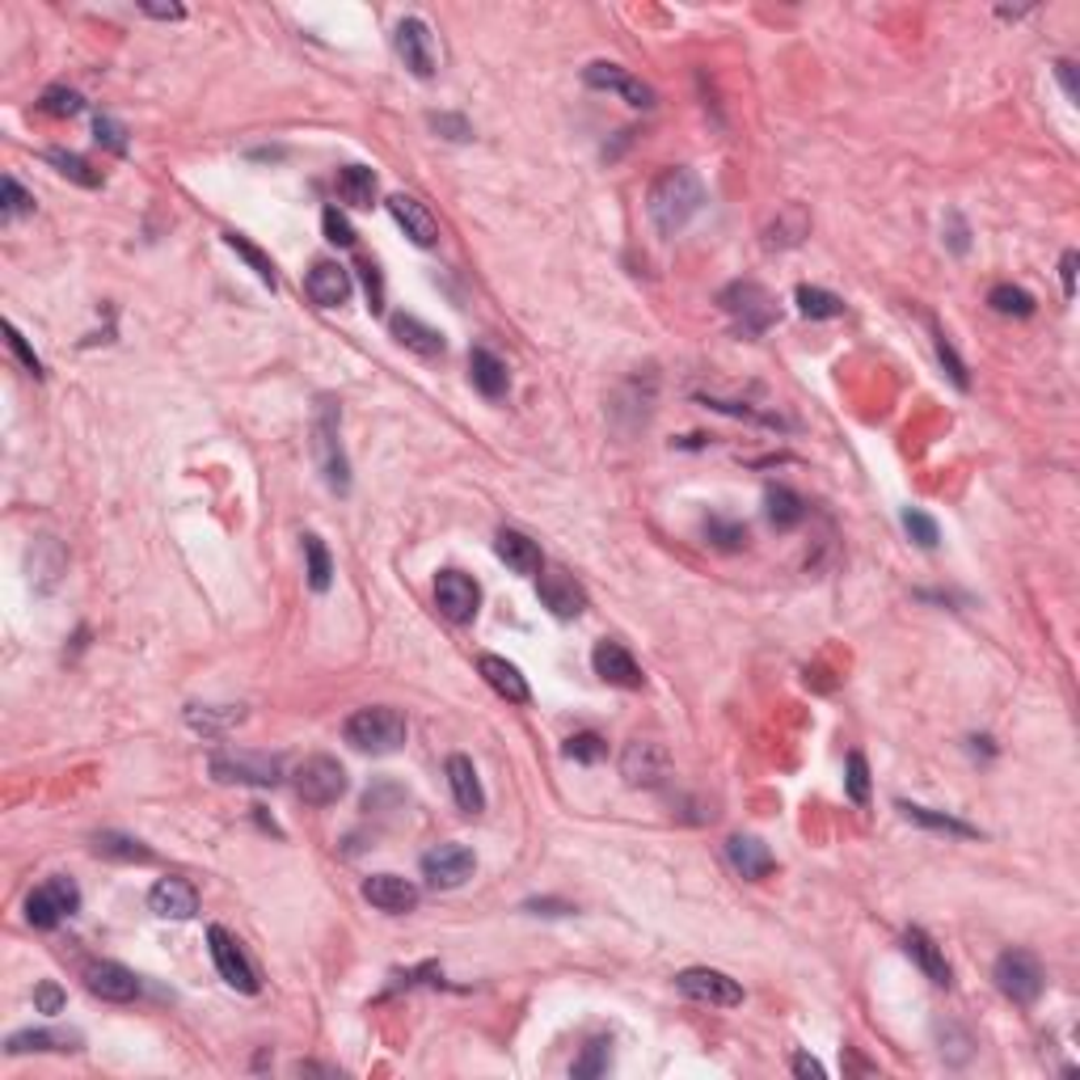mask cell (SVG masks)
Instances as JSON below:
<instances>
[{"label": "cell", "instance_id": "1", "mask_svg": "<svg viewBox=\"0 0 1080 1080\" xmlns=\"http://www.w3.org/2000/svg\"><path fill=\"white\" fill-rule=\"evenodd\" d=\"M700 208H705V182L684 165L663 170L646 191V215H650L658 236L684 233L700 215Z\"/></svg>", "mask_w": 1080, "mask_h": 1080}, {"label": "cell", "instance_id": "2", "mask_svg": "<svg viewBox=\"0 0 1080 1080\" xmlns=\"http://www.w3.org/2000/svg\"><path fill=\"white\" fill-rule=\"evenodd\" d=\"M346 743L355 751H367V756H393L397 747L405 743V718L388 705H367V709H355L346 726H342Z\"/></svg>", "mask_w": 1080, "mask_h": 1080}, {"label": "cell", "instance_id": "3", "mask_svg": "<svg viewBox=\"0 0 1080 1080\" xmlns=\"http://www.w3.org/2000/svg\"><path fill=\"white\" fill-rule=\"evenodd\" d=\"M718 304L735 317V325H739V334H747V339H760L764 330L777 321V300L768 296V287H760V283H751V279H743V283H730L726 292L718 296Z\"/></svg>", "mask_w": 1080, "mask_h": 1080}, {"label": "cell", "instance_id": "4", "mask_svg": "<svg viewBox=\"0 0 1080 1080\" xmlns=\"http://www.w3.org/2000/svg\"><path fill=\"white\" fill-rule=\"evenodd\" d=\"M996 988L1009 996L1013 1005H1034L1047 988V971L1030 950H1005L996 958Z\"/></svg>", "mask_w": 1080, "mask_h": 1080}, {"label": "cell", "instance_id": "5", "mask_svg": "<svg viewBox=\"0 0 1080 1080\" xmlns=\"http://www.w3.org/2000/svg\"><path fill=\"white\" fill-rule=\"evenodd\" d=\"M292 781H296L300 803H309V806H334L342 794L351 789L346 768H342L334 756H309V760H300L296 773H292Z\"/></svg>", "mask_w": 1080, "mask_h": 1080}, {"label": "cell", "instance_id": "6", "mask_svg": "<svg viewBox=\"0 0 1080 1080\" xmlns=\"http://www.w3.org/2000/svg\"><path fill=\"white\" fill-rule=\"evenodd\" d=\"M77 908H81V890H77V882L64 878V874H55V878H47L43 887L30 890V899H26V920H30L34 929H55V925L68 920Z\"/></svg>", "mask_w": 1080, "mask_h": 1080}, {"label": "cell", "instance_id": "7", "mask_svg": "<svg viewBox=\"0 0 1080 1080\" xmlns=\"http://www.w3.org/2000/svg\"><path fill=\"white\" fill-rule=\"evenodd\" d=\"M279 760L275 756H262V751H215L212 756V777L224 785H258V789H271L279 785Z\"/></svg>", "mask_w": 1080, "mask_h": 1080}, {"label": "cell", "instance_id": "8", "mask_svg": "<svg viewBox=\"0 0 1080 1080\" xmlns=\"http://www.w3.org/2000/svg\"><path fill=\"white\" fill-rule=\"evenodd\" d=\"M317 456H321V473H325V486L334 494H346L351 489V468H346V452L339 444V405L321 402L317 410Z\"/></svg>", "mask_w": 1080, "mask_h": 1080}, {"label": "cell", "instance_id": "9", "mask_svg": "<svg viewBox=\"0 0 1080 1080\" xmlns=\"http://www.w3.org/2000/svg\"><path fill=\"white\" fill-rule=\"evenodd\" d=\"M208 946H212V962H215V971H220V979H224L229 988H236V992L254 996L258 971H254V962L245 958V950H241V941H236L233 932L212 925V929H208Z\"/></svg>", "mask_w": 1080, "mask_h": 1080}, {"label": "cell", "instance_id": "10", "mask_svg": "<svg viewBox=\"0 0 1080 1080\" xmlns=\"http://www.w3.org/2000/svg\"><path fill=\"white\" fill-rule=\"evenodd\" d=\"M676 988L688 996V1000H700V1005H718V1009H735V1005H743L739 979H730L726 971H714V967H688V971H679Z\"/></svg>", "mask_w": 1080, "mask_h": 1080}, {"label": "cell", "instance_id": "11", "mask_svg": "<svg viewBox=\"0 0 1080 1080\" xmlns=\"http://www.w3.org/2000/svg\"><path fill=\"white\" fill-rule=\"evenodd\" d=\"M393 47L402 55V64L414 72V77H435L440 68V51H435V34L423 18H402L397 30H393Z\"/></svg>", "mask_w": 1080, "mask_h": 1080}, {"label": "cell", "instance_id": "12", "mask_svg": "<svg viewBox=\"0 0 1080 1080\" xmlns=\"http://www.w3.org/2000/svg\"><path fill=\"white\" fill-rule=\"evenodd\" d=\"M473 869H477V857H473V852H468L465 845H456V840H447V845H435L423 857V878L435 890L465 887L468 878H473Z\"/></svg>", "mask_w": 1080, "mask_h": 1080}, {"label": "cell", "instance_id": "13", "mask_svg": "<svg viewBox=\"0 0 1080 1080\" xmlns=\"http://www.w3.org/2000/svg\"><path fill=\"white\" fill-rule=\"evenodd\" d=\"M672 773V756L667 747L655 739H634L625 751H620V777L629 785H642V789H655V785L667 781Z\"/></svg>", "mask_w": 1080, "mask_h": 1080}, {"label": "cell", "instance_id": "14", "mask_svg": "<svg viewBox=\"0 0 1080 1080\" xmlns=\"http://www.w3.org/2000/svg\"><path fill=\"white\" fill-rule=\"evenodd\" d=\"M435 604H440V613H444L447 620L468 625V620L477 616V608H482V587H477L468 574L444 571L440 578H435Z\"/></svg>", "mask_w": 1080, "mask_h": 1080}, {"label": "cell", "instance_id": "15", "mask_svg": "<svg viewBox=\"0 0 1080 1080\" xmlns=\"http://www.w3.org/2000/svg\"><path fill=\"white\" fill-rule=\"evenodd\" d=\"M583 81H587L592 89H608V93H616L620 102H629V107H637V110L655 107V89L642 85V81H637V77H629L620 64H604V60H595V64H587Z\"/></svg>", "mask_w": 1080, "mask_h": 1080}, {"label": "cell", "instance_id": "16", "mask_svg": "<svg viewBox=\"0 0 1080 1080\" xmlns=\"http://www.w3.org/2000/svg\"><path fill=\"white\" fill-rule=\"evenodd\" d=\"M536 595H541V604L549 608L557 620H574V616H583V608H587V592L574 583V574L566 571H541V578H536Z\"/></svg>", "mask_w": 1080, "mask_h": 1080}, {"label": "cell", "instance_id": "17", "mask_svg": "<svg viewBox=\"0 0 1080 1080\" xmlns=\"http://www.w3.org/2000/svg\"><path fill=\"white\" fill-rule=\"evenodd\" d=\"M363 899L384 916H405L418 908V887L402 874H372L363 882Z\"/></svg>", "mask_w": 1080, "mask_h": 1080}, {"label": "cell", "instance_id": "18", "mask_svg": "<svg viewBox=\"0 0 1080 1080\" xmlns=\"http://www.w3.org/2000/svg\"><path fill=\"white\" fill-rule=\"evenodd\" d=\"M592 667L595 676L604 679V684H613V688H642L646 684V676H642V667H637V658L620 646V642H599L592 650Z\"/></svg>", "mask_w": 1080, "mask_h": 1080}, {"label": "cell", "instance_id": "19", "mask_svg": "<svg viewBox=\"0 0 1080 1080\" xmlns=\"http://www.w3.org/2000/svg\"><path fill=\"white\" fill-rule=\"evenodd\" d=\"M85 983H89V992L110 1000V1005H128V1000L140 996V979H135V971H128L123 962H110V958L89 962Z\"/></svg>", "mask_w": 1080, "mask_h": 1080}, {"label": "cell", "instance_id": "20", "mask_svg": "<svg viewBox=\"0 0 1080 1080\" xmlns=\"http://www.w3.org/2000/svg\"><path fill=\"white\" fill-rule=\"evenodd\" d=\"M388 215L402 224V233L410 236L414 245L431 250V245L440 241V224H435V215L426 212V203H418L414 194H393V199H388Z\"/></svg>", "mask_w": 1080, "mask_h": 1080}, {"label": "cell", "instance_id": "21", "mask_svg": "<svg viewBox=\"0 0 1080 1080\" xmlns=\"http://www.w3.org/2000/svg\"><path fill=\"white\" fill-rule=\"evenodd\" d=\"M494 553H498V562H503L507 571L524 574V578H536V574L545 571L541 545H536L532 536H524V532H515V528H503L498 536H494Z\"/></svg>", "mask_w": 1080, "mask_h": 1080}, {"label": "cell", "instance_id": "22", "mask_svg": "<svg viewBox=\"0 0 1080 1080\" xmlns=\"http://www.w3.org/2000/svg\"><path fill=\"white\" fill-rule=\"evenodd\" d=\"M149 908L161 916V920H191L199 911V890L186 882V878H161L157 887L149 890Z\"/></svg>", "mask_w": 1080, "mask_h": 1080}, {"label": "cell", "instance_id": "23", "mask_svg": "<svg viewBox=\"0 0 1080 1080\" xmlns=\"http://www.w3.org/2000/svg\"><path fill=\"white\" fill-rule=\"evenodd\" d=\"M304 292H309V300L317 309H339V304L351 300V275H346V266H339V262H317L309 271V279H304Z\"/></svg>", "mask_w": 1080, "mask_h": 1080}, {"label": "cell", "instance_id": "24", "mask_svg": "<svg viewBox=\"0 0 1080 1080\" xmlns=\"http://www.w3.org/2000/svg\"><path fill=\"white\" fill-rule=\"evenodd\" d=\"M468 376H473V388L482 393V397H489V402H503L511 388V372L507 363L498 360L494 351H486V346H473L468 351Z\"/></svg>", "mask_w": 1080, "mask_h": 1080}, {"label": "cell", "instance_id": "25", "mask_svg": "<svg viewBox=\"0 0 1080 1080\" xmlns=\"http://www.w3.org/2000/svg\"><path fill=\"white\" fill-rule=\"evenodd\" d=\"M447 785H452V798L465 815H482L486 810V789L477 781V768L468 756H447Z\"/></svg>", "mask_w": 1080, "mask_h": 1080}, {"label": "cell", "instance_id": "26", "mask_svg": "<svg viewBox=\"0 0 1080 1080\" xmlns=\"http://www.w3.org/2000/svg\"><path fill=\"white\" fill-rule=\"evenodd\" d=\"M904 950L916 958V967L925 971V979L929 983H937V988H950V962H946V953H941V946L932 941L925 929H908L904 932Z\"/></svg>", "mask_w": 1080, "mask_h": 1080}, {"label": "cell", "instance_id": "27", "mask_svg": "<svg viewBox=\"0 0 1080 1080\" xmlns=\"http://www.w3.org/2000/svg\"><path fill=\"white\" fill-rule=\"evenodd\" d=\"M477 672H482V679H486L503 700H511V705H524V700H528V679L519 676V667L507 663V658L482 655L477 658Z\"/></svg>", "mask_w": 1080, "mask_h": 1080}, {"label": "cell", "instance_id": "28", "mask_svg": "<svg viewBox=\"0 0 1080 1080\" xmlns=\"http://www.w3.org/2000/svg\"><path fill=\"white\" fill-rule=\"evenodd\" d=\"M393 325V339L402 342L405 351H414V355H423V360H435V355H444L447 342L440 330H431L426 321L410 317V313H397V317L388 321Z\"/></svg>", "mask_w": 1080, "mask_h": 1080}, {"label": "cell", "instance_id": "29", "mask_svg": "<svg viewBox=\"0 0 1080 1080\" xmlns=\"http://www.w3.org/2000/svg\"><path fill=\"white\" fill-rule=\"evenodd\" d=\"M726 857H730V866L739 869L743 878H751V882H760V878H768L773 874V852H768V845L764 840H756V836H730V845H726Z\"/></svg>", "mask_w": 1080, "mask_h": 1080}, {"label": "cell", "instance_id": "30", "mask_svg": "<svg viewBox=\"0 0 1080 1080\" xmlns=\"http://www.w3.org/2000/svg\"><path fill=\"white\" fill-rule=\"evenodd\" d=\"M241 721H245V709H241V705H191V709H186V726L199 730V735H208V739L229 735V730L241 726Z\"/></svg>", "mask_w": 1080, "mask_h": 1080}, {"label": "cell", "instance_id": "31", "mask_svg": "<svg viewBox=\"0 0 1080 1080\" xmlns=\"http://www.w3.org/2000/svg\"><path fill=\"white\" fill-rule=\"evenodd\" d=\"M764 511H768V524L777 532L798 528L806 519V503L803 494H794L789 486H768L764 489Z\"/></svg>", "mask_w": 1080, "mask_h": 1080}, {"label": "cell", "instance_id": "32", "mask_svg": "<svg viewBox=\"0 0 1080 1080\" xmlns=\"http://www.w3.org/2000/svg\"><path fill=\"white\" fill-rule=\"evenodd\" d=\"M376 173L367 165H342L339 170V199L346 208H372L376 203Z\"/></svg>", "mask_w": 1080, "mask_h": 1080}, {"label": "cell", "instance_id": "33", "mask_svg": "<svg viewBox=\"0 0 1080 1080\" xmlns=\"http://www.w3.org/2000/svg\"><path fill=\"white\" fill-rule=\"evenodd\" d=\"M77 1034L64 1030H18V1034L4 1042L9 1056H26V1051H77Z\"/></svg>", "mask_w": 1080, "mask_h": 1080}, {"label": "cell", "instance_id": "34", "mask_svg": "<svg viewBox=\"0 0 1080 1080\" xmlns=\"http://www.w3.org/2000/svg\"><path fill=\"white\" fill-rule=\"evenodd\" d=\"M899 810H904V819H911V824L929 827V831H946V836H979L971 824H962V819H953V815H941V810H929V806H916V803H899Z\"/></svg>", "mask_w": 1080, "mask_h": 1080}, {"label": "cell", "instance_id": "35", "mask_svg": "<svg viewBox=\"0 0 1080 1080\" xmlns=\"http://www.w3.org/2000/svg\"><path fill=\"white\" fill-rule=\"evenodd\" d=\"M798 313L810 321H827V317H840L845 313V300L836 296V292H824V287H810V283H803L798 287Z\"/></svg>", "mask_w": 1080, "mask_h": 1080}, {"label": "cell", "instance_id": "36", "mask_svg": "<svg viewBox=\"0 0 1080 1080\" xmlns=\"http://www.w3.org/2000/svg\"><path fill=\"white\" fill-rule=\"evenodd\" d=\"M988 304L1000 317H1034V296L1026 287H1013V283H996L988 292Z\"/></svg>", "mask_w": 1080, "mask_h": 1080}, {"label": "cell", "instance_id": "37", "mask_svg": "<svg viewBox=\"0 0 1080 1080\" xmlns=\"http://www.w3.org/2000/svg\"><path fill=\"white\" fill-rule=\"evenodd\" d=\"M93 848L102 852V857H110V861H152V848H144L140 840H131V836H119V831H102L98 840H93Z\"/></svg>", "mask_w": 1080, "mask_h": 1080}, {"label": "cell", "instance_id": "38", "mask_svg": "<svg viewBox=\"0 0 1080 1080\" xmlns=\"http://www.w3.org/2000/svg\"><path fill=\"white\" fill-rule=\"evenodd\" d=\"M304 562H309V587L313 592H330L334 562H330V549L321 545V536H304Z\"/></svg>", "mask_w": 1080, "mask_h": 1080}, {"label": "cell", "instance_id": "39", "mask_svg": "<svg viewBox=\"0 0 1080 1080\" xmlns=\"http://www.w3.org/2000/svg\"><path fill=\"white\" fill-rule=\"evenodd\" d=\"M47 161L64 173V178H72L77 186H89V191H93V186H102V173H93V165H89L85 157H77V152L51 149V152H47Z\"/></svg>", "mask_w": 1080, "mask_h": 1080}, {"label": "cell", "instance_id": "40", "mask_svg": "<svg viewBox=\"0 0 1080 1080\" xmlns=\"http://www.w3.org/2000/svg\"><path fill=\"white\" fill-rule=\"evenodd\" d=\"M224 241H229V250H236V254L245 258V262H250V266H254V275L262 279V283H266V287H271V292H275V287H279L275 262H271V258L262 254V250H258V245H250V236H241V233H224Z\"/></svg>", "mask_w": 1080, "mask_h": 1080}, {"label": "cell", "instance_id": "41", "mask_svg": "<svg viewBox=\"0 0 1080 1080\" xmlns=\"http://www.w3.org/2000/svg\"><path fill=\"white\" fill-rule=\"evenodd\" d=\"M608 1063H613V1042H608V1038H595V1042H587V1051L574 1059V1077L578 1080L604 1077Z\"/></svg>", "mask_w": 1080, "mask_h": 1080}, {"label": "cell", "instance_id": "42", "mask_svg": "<svg viewBox=\"0 0 1080 1080\" xmlns=\"http://www.w3.org/2000/svg\"><path fill=\"white\" fill-rule=\"evenodd\" d=\"M904 528H908V536L920 545V549H937V541H941L937 519L925 515V511H904Z\"/></svg>", "mask_w": 1080, "mask_h": 1080}, {"label": "cell", "instance_id": "43", "mask_svg": "<svg viewBox=\"0 0 1080 1080\" xmlns=\"http://www.w3.org/2000/svg\"><path fill=\"white\" fill-rule=\"evenodd\" d=\"M845 789H848V798H852L857 806L869 803V764H866V756H861V751H852V756H848Z\"/></svg>", "mask_w": 1080, "mask_h": 1080}, {"label": "cell", "instance_id": "44", "mask_svg": "<svg viewBox=\"0 0 1080 1080\" xmlns=\"http://www.w3.org/2000/svg\"><path fill=\"white\" fill-rule=\"evenodd\" d=\"M705 536H709L718 549H743V545H747V528H743V524H726V519H718V515L705 524Z\"/></svg>", "mask_w": 1080, "mask_h": 1080}, {"label": "cell", "instance_id": "45", "mask_svg": "<svg viewBox=\"0 0 1080 1080\" xmlns=\"http://www.w3.org/2000/svg\"><path fill=\"white\" fill-rule=\"evenodd\" d=\"M321 229H325V241H334V245H342V250L355 245V229H351V220H346L339 208H325V212H321Z\"/></svg>", "mask_w": 1080, "mask_h": 1080}, {"label": "cell", "instance_id": "46", "mask_svg": "<svg viewBox=\"0 0 1080 1080\" xmlns=\"http://www.w3.org/2000/svg\"><path fill=\"white\" fill-rule=\"evenodd\" d=\"M43 110L47 114H55V119H72V114L85 110V102H81V93H72V89H47Z\"/></svg>", "mask_w": 1080, "mask_h": 1080}, {"label": "cell", "instance_id": "47", "mask_svg": "<svg viewBox=\"0 0 1080 1080\" xmlns=\"http://www.w3.org/2000/svg\"><path fill=\"white\" fill-rule=\"evenodd\" d=\"M604 739L599 735H574V739H566V756L571 760H578V764H595V760H604Z\"/></svg>", "mask_w": 1080, "mask_h": 1080}, {"label": "cell", "instance_id": "48", "mask_svg": "<svg viewBox=\"0 0 1080 1080\" xmlns=\"http://www.w3.org/2000/svg\"><path fill=\"white\" fill-rule=\"evenodd\" d=\"M0 191H4V208H0V215H4V220H18V215H26L30 208H34V199L18 186V178H4V182H0Z\"/></svg>", "mask_w": 1080, "mask_h": 1080}, {"label": "cell", "instance_id": "49", "mask_svg": "<svg viewBox=\"0 0 1080 1080\" xmlns=\"http://www.w3.org/2000/svg\"><path fill=\"white\" fill-rule=\"evenodd\" d=\"M932 339H937V360L946 363V372H950V381L958 384V388H967V384H971V381H967V363L958 360V351H953V346H950V339H946L941 330H937Z\"/></svg>", "mask_w": 1080, "mask_h": 1080}, {"label": "cell", "instance_id": "50", "mask_svg": "<svg viewBox=\"0 0 1080 1080\" xmlns=\"http://www.w3.org/2000/svg\"><path fill=\"white\" fill-rule=\"evenodd\" d=\"M64 1005H68V996H64V988H60V983H51V979H47V983H39V988H34V1009H39V1013L55 1017V1013H64Z\"/></svg>", "mask_w": 1080, "mask_h": 1080}, {"label": "cell", "instance_id": "51", "mask_svg": "<svg viewBox=\"0 0 1080 1080\" xmlns=\"http://www.w3.org/2000/svg\"><path fill=\"white\" fill-rule=\"evenodd\" d=\"M4 334H9V346H13V355H18V360L26 363V372H34V376H43V360H39V355H34V351L26 346V339H22V334H18V325H4Z\"/></svg>", "mask_w": 1080, "mask_h": 1080}, {"label": "cell", "instance_id": "52", "mask_svg": "<svg viewBox=\"0 0 1080 1080\" xmlns=\"http://www.w3.org/2000/svg\"><path fill=\"white\" fill-rule=\"evenodd\" d=\"M363 287H367V309H372V313H381V309H384V279H381V271H376L372 262H363Z\"/></svg>", "mask_w": 1080, "mask_h": 1080}, {"label": "cell", "instance_id": "53", "mask_svg": "<svg viewBox=\"0 0 1080 1080\" xmlns=\"http://www.w3.org/2000/svg\"><path fill=\"white\" fill-rule=\"evenodd\" d=\"M431 123H435L440 131H447V140H468V135H473L465 119H452V114H435Z\"/></svg>", "mask_w": 1080, "mask_h": 1080}, {"label": "cell", "instance_id": "54", "mask_svg": "<svg viewBox=\"0 0 1080 1080\" xmlns=\"http://www.w3.org/2000/svg\"><path fill=\"white\" fill-rule=\"evenodd\" d=\"M98 140H107L114 152H128V140H123V128L110 123V119H98Z\"/></svg>", "mask_w": 1080, "mask_h": 1080}, {"label": "cell", "instance_id": "55", "mask_svg": "<svg viewBox=\"0 0 1080 1080\" xmlns=\"http://www.w3.org/2000/svg\"><path fill=\"white\" fill-rule=\"evenodd\" d=\"M1059 275H1063V296H1077V250H1068L1063 262H1059Z\"/></svg>", "mask_w": 1080, "mask_h": 1080}, {"label": "cell", "instance_id": "56", "mask_svg": "<svg viewBox=\"0 0 1080 1080\" xmlns=\"http://www.w3.org/2000/svg\"><path fill=\"white\" fill-rule=\"evenodd\" d=\"M794 1077H815V1080H824L827 1077V1068L819 1063V1059H810L806 1051H798L794 1056Z\"/></svg>", "mask_w": 1080, "mask_h": 1080}, {"label": "cell", "instance_id": "57", "mask_svg": "<svg viewBox=\"0 0 1080 1080\" xmlns=\"http://www.w3.org/2000/svg\"><path fill=\"white\" fill-rule=\"evenodd\" d=\"M140 9H144L149 18H165V22H178V18H182V4H149V0H144Z\"/></svg>", "mask_w": 1080, "mask_h": 1080}, {"label": "cell", "instance_id": "58", "mask_svg": "<svg viewBox=\"0 0 1080 1080\" xmlns=\"http://www.w3.org/2000/svg\"><path fill=\"white\" fill-rule=\"evenodd\" d=\"M1056 72H1059V81H1063V89H1068V98H1077V68L1068 64V60H1059Z\"/></svg>", "mask_w": 1080, "mask_h": 1080}, {"label": "cell", "instance_id": "59", "mask_svg": "<svg viewBox=\"0 0 1080 1080\" xmlns=\"http://www.w3.org/2000/svg\"><path fill=\"white\" fill-rule=\"evenodd\" d=\"M950 220H953V236H950L953 254H967V229H962V220H958V215H950Z\"/></svg>", "mask_w": 1080, "mask_h": 1080}]
</instances>
